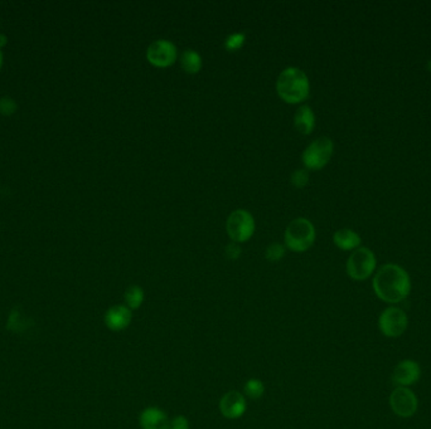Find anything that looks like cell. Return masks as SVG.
<instances>
[{
	"instance_id": "1",
	"label": "cell",
	"mask_w": 431,
	"mask_h": 429,
	"mask_svg": "<svg viewBox=\"0 0 431 429\" xmlns=\"http://www.w3.org/2000/svg\"><path fill=\"white\" fill-rule=\"evenodd\" d=\"M374 290L377 297L385 303H401L411 291V281L402 267L388 263L382 266L376 273Z\"/></svg>"
},
{
	"instance_id": "2",
	"label": "cell",
	"mask_w": 431,
	"mask_h": 429,
	"mask_svg": "<svg viewBox=\"0 0 431 429\" xmlns=\"http://www.w3.org/2000/svg\"><path fill=\"white\" fill-rule=\"evenodd\" d=\"M278 95L288 103H299L308 99L311 91L309 78L299 67H286L276 81Z\"/></svg>"
},
{
	"instance_id": "3",
	"label": "cell",
	"mask_w": 431,
	"mask_h": 429,
	"mask_svg": "<svg viewBox=\"0 0 431 429\" xmlns=\"http://www.w3.org/2000/svg\"><path fill=\"white\" fill-rule=\"evenodd\" d=\"M316 237L317 233L313 223L309 219L300 217L292 219L288 224L284 233V242L285 246L292 252L302 253L313 246Z\"/></svg>"
},
{
	"instance_id": "4",
	"label": "cell",
	"mask_w": 431,
	"mask_h": 429,
	"mask_svg": "<svg viewBox=\"0 0 431 429\" xmlns=\"http://www.w3.org/2000/svg\"><path fill=\"white\" fill-rule=\"evenodd\" d=\"M334 144L330 138L320 136L313 140L309 145L306 146L302 155V160L306 169L319 170L328 164L332 155H333Z\"/></svg>"
},
{
	"instance_id": "5",
	"label": "cell",
	"mask_w": 431,
	"mask_h": 429,
	"mask_svg": "<svg viewBox=\"0 0 431 429\" xmlns=\"http://www.w3.org/2000/svg\"><path fill=\"white\" fill-rule=\"evenodd\" d=\"M256 228L254 217L246 209H236L226 221V231L232 242L241 243L253 237Z\"/></svg>"
},
{
	"instance_id": "6",
	"label": "cell",
	"mask_w": 431,
	"mask_h": 429,
	"mask_svg": "<svg viewBox=\"0 0 431 429\" xmlns=\"http://www.w3.org/2000/svg\"><path fill=\"white\" fill-rule=\"evenodd\" d=\"M376 268V257L371 249L360 247L355 249L347 261V273L355 281L367 279Z\"/></svg>"
},
{
	"instance_id": "7",
	"label": "cell",
	"mask_w": 431,
	"mask_h": 429,
	"mask_svg": "<svg viewBox=\"0 0 431 429\" xmlns=\"http://www.w3.org/2000/svg\"><path fill=\"white\" fill-rule=\"evenodd\" d=\"M177 45L169 39H157L146 50L148 61L155 67H168L176 62Z\"/></svg>"
},
{
	"instance_id": "8",
	"label": "cell",
	"mask_w": 431,
	"mask_h": 429,
	"mask_svg": "<svg viewBox=\"0 0 431 429\" xmlns=\"http://www.w3.org/2000/svg\"><path fill=\"white\" fill-rule=\"evenodd\" d=\"M407 315L399 307H388L380 316L379 326L387 337H399L407 328Z\"/></svg>"
},
{
	"instance_id": "9",
	"label": "cell",
	"mask_w": 431,
	"mask_h": 429,
	"mask_svg": "<svg viewBox=\"0 0 431 429\" xmlns=\"http://www.w3.org/2000/svg\"><path fill=\"white\" fill-rule=\"evenodd\" d=\"M390 405L395 414L402 418H410L418 410V398L411 389L399 386L390 395Z\"/></svg>"
},
{
	"instance_id": "10",
	"label": "cell",
	"mask_w": 431,
	"mask_h": 429,
	"mask_svg": "<svg viewBox=\"0 0 431 429\" xmlns=\"http://www.w3.org/2000/svg\"><path fill=\"white\" fill-rule=\"evenodd\" d=\"M218 408L223 418L229 421L240 419L248 410V399L242 394V391H229L225 393L220 399Z\"/></svg>"
},
{
	"instance_id": "11",
	"label": "cell",
	"mask_w": 431,
	"mask_h": 429,
	"mask_svg": "<svg viewBox=\"0 0 431 429\" xmlns=\"http://www.w3.org/2000/svg\"><path fill=\"white\" fill-rule=\"evenodd\" d=\"M133 322V311L125 305H114L104 315L105 326L114 333L127 330Z\"/></svg>"
},
{
	"instance_id": "12",
	"label": "cell",
	"mask_w": 431,
	"mask_h": 429,
	"mask_svg": "<svg viewBox=\"0 0 431 429\" xmlns=\"http://www.w3.org/2000/svg\"><path fill=\"white\" fill-rule=\"evenodd\" d=\"M421 369L416 361L404 360L396 365L393 372V381L399 386L415 384L420 379Z\"/></svg>"
},
{
	"instance_id": "13",
	"label": "cell",
	"mask_w": 431,
	"mask_h": 429,
	"mask_svg": "<svg viewBox=\"0 0 431 429\" xmlns=\"http://www.w3.org/2000/svg\"><path fill=\"white\" fill-rule=\"evenodd\" d=\"M169 418L164 410L159 407H146L141 410L139 416V426L141 429H167Z\"/></svg>"
},
{
	"instance_id": "14",
	"label": "cell",
	"mask_w": 431,
	"mask_h": 429,
	"mask_svg": "<svg viewBox=\"0 0 431 429\" xmlns=\"http://www.w3.org/2000/svg\"><path fill=\"white\" fill-rule=\"evenodd\" d=\"M294 126L299 133L309 135L316 126V115L311 106L302 105L294 114Z\"/></svg>"
},
{
	"instance_id": "15",
	"label": "cell",
	"mask_w": 431,
	"mask_h": 429,
	"mask_svg": "<svg viewBox=\"0 0 431 429\" xmlns=\"http://www.w3.org/2000/svg\"><path fill=\"white\" fill-rule=\"evenodd\" d=\"M333 242L343 251H352L361 245V237L355 233V231L343 228L333 234Z\"/></svg>"
},
{
	"instance_id": "16",
	"label": "cell",
	"mask_w": 431,
	"mask_h": 429,
	"mask_svg": "<svg viewBox=\"0 0 431 429\" xmlns=\"http://www.w3.org/2000/svg\"><path fill=\"white\" fill-rule=\"evenodd\" d=\"M181 66H182L184 72L193 75V73L199 72L202 68V57L195 50L187 48L181 54Z\"/></svg>"
},
{
	"instance_id": "17",
	"label": "cell",
	"mask_w": 431,
	"mask_h": 429,
	"mask_svg": "<svg viewBox=\"0 0 431 429\" xmlns=\"http://www.w3.org/2000/svg\"><path fill=\"white\" fill-rule=\"evenodd\" d=\"M124 301L125 306H127L132 311L139 310L143 303L146 301V291L139 284H132L127 287L124 293Z\"/></svg>"
},
{
	"instance_id": "18",
	"label": "cell",
	"mask_w": 431,
	"mask_h": 429,
	"mask_svg": "<svg viewBox=\"0 0 431 429\" xmlns=\"http://www.w3.org/2000/svg\"><path fill=\"white\" fill-rule=\"evenodd\" d=\"M265 391H267V386H265L262 380L257 378H250L243 384L242 394L246 397V399L259 400V399L264 397Z\"/></svg>"
},
{
	"instance_id": "19",
	"label": "cell",
	"mask_w": 431,
	"mask_h": 429,
	"mask_svg": "<svg viewBox=\"0 0 431 429\" xmlns=\"http://www.w3.org/2000/svg\"><path fill=\"white\" fill-rule=\"evenodd\" d=\"M29 322H31V320H28L24 316L22 315L20 310L14 309L9 315L7 326L9 330L15 331V333H23L29 328Z\"/></svg>"
},
{
	"instance_id": "20",
	"label": "cell",
	"mask_w": 431,
	"mask_h": 429,
	"mask_svg": "<svg viewBox=\"0 0 431 429\" xmlns=\"http://www.w3.org/2000/svg\"><path fill=\"white\" fill-rule=\"evenodd\" d=\"M246 41V34L243 32H236L229 34L225 39V48L229 51H237L240 50Z\"/></svg>"
},
{
	"instance_id": "21",
	"label": "cell",
	"mask_w": 431,
	"mask_h": 429,
	"mask_svg": "<svg viewBox=\"0 0 431 429\" xmlns=\"http://www.w3.org/2000/svg\"><path fill=\"white\" fill-rule=\"evenodd\" d=\"M284 254H285V248H284L283 245H280V243L269 245L267 251H265V257L270 262H278V261L284 257Z\"/></svg>"
},
{
	"instance_id": "22",
	"label": "cell",
	"mask_w": 431,
	"mask_h": 429,
	"mask_svg": "<svg viewBox=\"0 0 431 429\" xmlns=\"http://www.w3.org/2000/svg\"><path fill=\"white\" fill-rule=\"evenodd\" d=\"M290 182L297 188H304L305 185L309 182V174H308L306 169H298V170L292 171Z\"/></svg>"
},
{
	"instance_id": "23",
	"label": "cell",
	"mask_w": 431,
	"mask_h": 429,
	"mask_svg": "<svg viewBox=\"0 0 431 429\" xmlns=\"http://www.w3.org/2000/svg\"><path fill=\"white\" fill-rule=\"evenodd\" d=\"M167 429H190V421L187 416L179 414L169 419Z\"/></svg>"
},
{
	"instance_id": "24",
	"label": "cell",
	"mask_w": 431,
	"mask_h": 429,
	"mask_svg": "<svg viewBox=\"0 0 431 429\" xmlns=\"http://www.w3.org/2000/svg\"><path fill=\"white\" fill-rule=\"evenodd\" d=\"M15 110H17V103L13 99H10V97L0 99V114L9 116V115L14 114Z\"/></svg>"
},
{
	"instance_id": "25",
	"label": "cell",
	"mask_w": 431,
	"mask_h": 429,
	"mask_svg": "<svg viewBox=\"0 0 431 429\" xmlns=\"http://www.w3.org/2000/svg\"><path fill=\"white\" fill-rule=\"evenodd\" d=\"M225 254L227 256V259H237L241 256V247L239 246V243L236 242H231L225 248Z\"/></svg>"
},
{
	"instance_id": "26",
	"label": "cell",
	"mask_w": 431,
	"mask_h": 429,
	"mask_svg": "<svg viewBox=\"0 0 431 429\" xmlns=\"http://www.w3.org/2000/svg\"><path fill=\"white\" fill-rule=\"evenodd\" d=\"M7 43V38L4 36H0V48Z\"/></svg>"
},
{
	"instance_id": "27",
	"label": "cell",
	"mask_w": 431,
	"mask_h": 429,
	"mask_svg": "<svg viewBox=\"0 0 431 429\" xmlns=\"http://www.w3.org/2000/svg\"><path fill=\"white\" fill-rule=\"evenodd\" d=\"M1 64H3V54H1V51H0V68H1Z\"/></svg>"
},
{
	"instance_id": "28",
	"label": "cell",
	"mask_w": 431,
	"mask_h": 429,
	"mask_svg": "<svg viewBox=\"0 0 431 429\" xmlns=\"http://www.w3.org/2000/svg\"><path fill=\"white\" fill-rule=\"evenodd\" d=\"M429 66H430V68H431V61H430V64H429Z\"/></svg>"
}]
</instances>
